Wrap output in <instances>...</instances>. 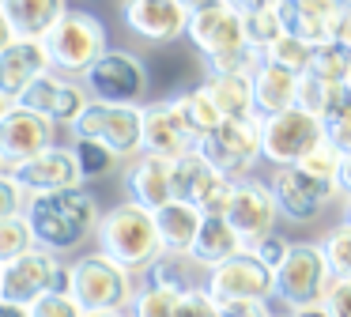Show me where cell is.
Listing matches in <instances>:
<instances>
[{
  "label": "cell",
  "instance_id": "46",
  "mask_svg": "<svg viewBox=\"0 0 351 317\" xmlns=\"http://www.w3.org/2000/svg\"><path fill=\"white\" fill-rule=\"evenodd\" d=\"M219 317H276V314L268 309V302L245 298V302H223V306H219Z\"/></svg>",
  "mask_w": 351,
  "mask_h": 317
},
{
  "label": "cell",
  "instance_id": "39",
  "mask_svg": "<svg viewBox=\"0 0 351 317\" xmlns=\"http://www.w3.org/2000/svg\"><path fill=\"white\" fill-rule=\"evenodd\" d=\"M340 163H343V151L332 148V143L325 140L321 148H313L298 166H302L306 174H313L317 181H328V185H336V178H340ZM336 189H340V185H336Z\"/></svg>",
  "mask_w": 351,
  "mask_h": 317
},
{
  "label": "cell",
  "instance_id": "57",
  "mask_svg": "<svg viewBox=\"0 0 351 317\" xmlns=\"http://www.w3.org/2000/svg\"><path fill=\"white\" fill-rule=\"evenodd\" d=\"M0 174H8V166H4V158H0Z\"/></svg>",
  "mask_w": 351,
  "mask_h": 317
},
{
  "label": "cell",
  "instance_id": "38",
  "mask_svg": "<svg viewBox=\"0 0 351 317\" xmlns=\"http://www.w3.org/2000/svg\"><path fill=\"white\" fill-rule=\"evenodd\" d=\"M280 34H287V30H283V19H280V8H276V4H268V8H261V12L245 15V38H250L253 49L265 53Z\"/></svg>",
  "mask_w": 351,
  "mask_h": 317
},
{
  "label": "cell",
  "instance_id": "19",
  "mask_svg": "<svg viewBox=\"0 0 351 317\" xmlns=\"http://www.w3.org/2000/svg\"><path fill=\"white\" fill-rule=\"evenodd\" d=\"M19 106H27V110L49 117L53 125H69L72 128L80 121V113L91 106V95H87L84 80H72V75H61V72H49V75H42V80L34 83L23 98H19Z\"/></svg>",
  "mask_w": 351,
  "mask_h": 317
},
{
  "label": "cell",
  "instance_id": "36",
  "mask_svg": "<svg viewBox=\"0 0 351 317\" xmlns=\"http://www.w3.org/2000/svg\"><path fill=\"white\" fill-rule=\"evenodd\" d=\"M310 72L317 75V80H325V83H348V75H351V53L343 49L340 42L317 45Z\"/></svg>",
  "mask_w": 351,
  "mask_h": 317
},
{
  "label": "cell",
  "instance_id": "60",
  "mask_svg": "<svg viewBox=\"0 0 351 317\" xmlns=\"http://www.w3.org/2000/svg\"><path fill=\"white\" fill-rule=\"evenodd\" d=\"M348 87H351V75H348Z\"/></svg>",
  "mask_w": 351,
  "mask_h": 317
},
{
  "label": "cell",
  "instance_id": "44",
  "mask_svg": "<svg viewBox=\"0 0 351 317\" xmlns=\"http://www.w3.org/2000/svg\"><path fill=\"white\" fill-rule=\"evenodd\" d=\"M291 246H295V242H287V238H283V234L280 231H276V234H268V238L265 242H257V246H253L250 249V253H257L261 257V261H265L268 264V268H280V264L283 261H287V253H291Z\"/></svg>",
  "mask_w": 351,
  "mask_h": 317
},
{
  "label": "cell",
  "instance_id": "41",
  "mask_svg": "<svg viewBox=\"0 0 351 317\" xmlns=\"http://www.w3.org/2000/svg\"><path fill=\"white\" fill-rule=\"evenodd\" d=\"M27 189L19 185L16 178H12V170L8 174H0V219H12V215H23L27 211Z\"/></svg>",
  "mask_w": 351,
  "mask_h": 317
},
{
  "label": "cell",
  "instance_id": "34",
  "mask_svg": "<svg viewBox=\"0 0 351 317\" xmlns=\"http://www.w3.org/2000/svg\"><path fill=\"white\" fill-rule=\"evenodd\" d=\"M34 246H38V242H34L27 211L23 215H12V219H0V264H12L16 257L31 253Z\"/></svg>",
  "mask_w": 351,
  "mask_h": 317
},
{
  "label": "cell",
  "instance_id": "48",
  "mask_svg": "<svg viewBox=\"0 0 351 317\" xmlns=\"http://www.w3.org/2000/svg\"><path fill=\"white\" fill-rule=\"evenodd\" d=\"M53 294H69L72 298V261H61L57 279H53Z\"/></svg>",
  "mask_w": 351,
  "mask_h": 317
},
{
  "label": "cell",
  "instance_id": "9",
  "mask_svg": "<svg viewBox=\"0 0 351 317\" xmlns=\"http://www.w3.org/2000/svg\"><path fill=\"white\" fill-rule=\"evenodd\" d=\"M321 143H325V121L298 110V106L272 113V117H261V148H265V158L276 170L280 166H298Z\"/></svg>",
  "mask_w": 351,
  "mask_h": 317
},
{
  "label": "cell",
  "instance_id": "43",
  "mask_svg": "<svg viewBox=\"0 0 351 317\" xmlns=\"http://www.w3.org/2000/svg\"><path fill=\"white\" fill-rule=\"evenodd\" d=\"M31 317H84V309L69 294H46L42 302L31 306Z\"/></svg>",
  "mask_w": 351,
  "mask_h": 317
},
{
  "label": "cell",
  "instance_id": "58",
  "mask_svg": "<svg viewBox=\"0 0 351 317\" xmlns=\"http://www.w3.org/2000/svg\"><path fill=\"white\" fill-rule=\"evenodd\" d=\"M276 317H291V314H276Z\"/></svg>",
  "mask_w": 351,
  "mask_h": 317
},
{
  "label": "cell",
  "instance_id": "23",
  "mask_svg": "<svg viewBox=\"0 0 351 317\" xmlns=\"http://www.w3.org/2000/svg\"><path fill=\"white\" fill-rule=\"evenodd\" d=\"M253 98H257V113H261V117L295 110V106H298V75L287 72V68H280V64L261 60V68L253 72Z\"/></svg>",
  "mask_w": 351,
  "mask_h": 317
},
{
  "label": "cell",
  "instance_id": "7",
  "mask_svg": "<svg viewBox=\"0 0 351 317\" xmlns=\"http://www.w3.org/2000/svg\"><path fill=\"white\" fill-rule=\"evenodd\" d=\"M84 87L95 102H110V106H144L152 75L147 64L129 49H110L91 64V72L84 75Z\"/></svg>",
  "mask_w": 351,
  "mask_h": 317
},
{
  "label": "cell",
  "instance_id": "52",
  "mask_svg": "<svg viewBox=\"0 0 351 317\" xmlns=\"http://www.w3.org/2000/svg\"><path fill=\"white\" fill-rule=\"evenodd\" d=\"M291 317H332L325 302H313V306H302V309H291Z\"/></svg>",
  "mask_w": 351,
  "mask_h": 317
},
{
  "label": "cell",
  "instance_id": "29",
  "mask_svg": "<svg viewBox=\"0 0 351 317\" xmlns=\"http://www.w3.org/2000/svg\"><path fill=\"white\" fill-rule=\"evenodd\" d=\"M219 178H223V174H215V166L208 163L200 151H193V155H185V158H178V163H174V200L200 208V200L212 193V185Z\"/></svg>",
  "mask_w": 351,
  "mask_h": 317
},
{
  "label": "cell",
  "instance_id": "28",
  "mask_svg": "<svg viewBox=\"0 0 351 317\" xmlns=\"http://www.w3.org/2000/svg\"><path fill=\"white\" fill-rule=\"evenodd\" d=\"M208 268L193 261V253H162L152 268L144 272V283L155 287H170V291H193V287H204Z\"/></svg>",
  "mask_w": 351,
  "mask_h": 317
},
{
  "label": "cell",
  "instance_id": "12",
  "mask_svg": "<svg viewBox=\"0 0 351 317\" xmlns=\"http://www.w3.org/2000/svg\"><path fill=\"white\" fill-rule=\"evenodd\" d=\"M57 143V125L42 113L27 110V106L12 102L0 117V158L8 170H16L19 163L42 155Z\"/></svg>",
  "mask_w": 351,
  "mask_h": 317
},
{
  "label": "cell",
  "instance_id": "16",
  "mask_svg": "<svg viewBox=\"0 0 351 317\" xmlns=\"http://www.w3.org/2000/svg\"><path fill=\"white\" fill-rule=\"evenodd\" d=\"M121 19L144 42L170 45L189 30V8L182 0H121Z\"/></svg>",
  "mask_w": 351,
  "mask_h": 317
},
{
  "label": "cell",
  "instance_id": "27",
  "mask_svg": "<svg viewBox=\"0 0 351 317\" xmlns=\"http://www.w3.org/2000/svg\"><path fill=\"white\" fill-rule=\"evenodd\" d=\"M204 87L212 91L215 106L223 110L227 121H250L261 117L257 98H253V75H230V72H208Z\"/></svg>",
  "mask_w": 351,
  "mask_h": 317
},
{
  "label": "cell",
  "instance_id": "25",
  "mask_svg": "<svg viewBox=\"0 0 351 317\" xmlns=\"http://www.w3.org/2000/svg\"><path fill=\"white\" fill-rule=\"evenodd\" d=\"M155 223H159L162 253H193V242L204 226V211L193 208V204L170 200L167 208L155 211Z\"/></svg>",
  "mask_w": 351,
  "mask_h": 317
},
{
  "label": "cell",
  "instance_id": "30",
  "mask_svg": "<svg viewBox=\"0 0 351 317\" xmlns=\"http://www.w3.org/2000/svg\"><path fill=\"white\" fill-rule=\"evenodd\" d=\"M174 110L182 113L185 128H189L197 140H204L208 132H215V128L227 121V117H223V110L215 106L212 91H208L204 83H197V87H189V91H182V95H174Z\"/></svg>",
  "mask_w": 351,
  "mask_h": 317
},
{
  "label": "cell",
  "instance_id": "32",
  "mask_svg": "<svg viewBox=\"0 0 351 317\" xmlns=\"http://www.w3.org/2000/svg\"><path fill=\"white\" fill-rule=\"evenodd\" d=\"M313 53H317V45H313V42L295 38V34H280L265 49V60H268V64L287 68V72H295V75H306V72H310V64H313Z\"/></svg>",
  "mask_w": 351,
  "mask_h": 317
},
{
  "label": "cell",
  "instance_id": "50",
  "mask_svg": "<svg viewBox=\"0 0 351 317\" xmlns=\"http://www.w3.org/2000/svg\"><path fill=\"white\" fill-rule=\"evenodd\" d=\"M336 185H340V196L351 200V151L343 155V163H340V178H336Z\"/></svg>",
  "mask_w": 351,
  "mask_h": 317
},
{
  "label": "cell",
  "instance_id": "53",
  "mask_svg": "<svg viewBox=\"0 0 351 317\" xmlns=\"http://www.w3.org/2000/svg\"><path fill=\"white\" fill-rule=\"evenodd\" d=\"M0 317H31L27 306H16V302H4L0 298Z\"/></svg>",
  "mask_w": 351,
  "mask_h": 317
},
{
  "label": "cell",
  "instance_id": "5",
  "mask_svg": "<svg viewBox=\"0 0 351 317\" xmlns=\"http://www.w3.org/2000/svg\"><path fill=\"white\" fill-rule=\"evenodd\" d=\"M332 283H336V276L328 268V257L321 249V242H295L287 261L276 268V294L272 298L291 314V309L325 302Z\"/></svg>",
  "mask_w": 351,
  "mask_h": 317
},
{
  "label": "cell",
  "instance_id": "35",
  "mask_svg": "<svg viewBox=\"0 0 351 317\" xmlns=\"http://www.w3.org/2000/svg\"><path fill=\"white\" fill-rule=\"evenodd\" d=\"M72 151H76V163H80V170H84L87 181L106 178V174H114L117 163H121V158L99 140H72Z\"/></svg>",
  "mask_w": 351,
  "mask_h": 317
},
{
  "label": "cell",
  "instance_id": "24",
  "mask_svg": "<svg viewBox=\"0 0 351 317\" xmlns=\"http://www.w3.org/2000/svg\"><path fill=\"white\" fill-rule=\"evenodd\" d=\"M16 38H46L69 12V0H0Z\"/></svg>",
  "mask_w": 351,
  "mask_h": 317
},
{
  "label": "cell",
  "instance_id": "54",
  "mask_svg": "<svg viewBox=\"0 0 351 317\" xmlns=\"http://www.w3.org/2000/svg\"><path fill=\"white\" fill-rule=\"evenodd\" d=\"M84 317H129V314H84Z\"/></svg>",
  "mask_w": 351,
  "mask_h": 317
},
{
  "label": "cell",
  "instance_id": "47",
  "mask_svg": "<svg viewBox=\"0 0 351 317\" xmlns=\"http://www.w3.org/2000/svg\"><path fill=\"white\" fill-rule=\"evenodd\" d=\"M332 42H340L351 53V0H340L332 15Z\"/></svg>",
  "mask_w": 351,
  "mask_h": 317
},
{
  "label": "cell",
  "instance_id": "13",
  "mask_svg": "<svg viewBox=\"0 0 351 317\" xmlns=\"http://www.w3.org/2000/svg\"><path fill=\"white\" fill-rule=\"evenodd\" d=\"M197 53L208 60H219L230 57V53H242L250 45L245 38V19L227 4H212V8H200V12H189V30H185Z\"/></svg>",
  "mask_w": 351,
  "mask_h": 317
},
{
  "label": "cell",
  "instance_id": "26",
  "mask_svg": "<svg viewBox=\"0 0 351 317\" xmlns=\"http://www.w3.org/2000/svg\"><path fill=\"white\" fill-rule=\"evenodd\" d=\"M238 253H245V242L227 223V215H204V226H200L197 242H193V261L204 264V268H215V264L230 261Z\"/></svg>",
  "mask_w": 351,
  "mask_h": 317
},
{
  "label": "cell",
  "instance_id": "45",
  "mask_svg": "<svg viewBox=\"0 0 351 317\" xmlns=\"http://www.w3.org/2000/svg\"><path fill=\"white\" fill-rule=\"evenodd\" d=\"M325 306L332 317H351V279H336L325 294Z\"/></svg>",
  "mask_w": 351,
  "mask_h": 317
},
{
  "label": "cell",
  "instance_id": "4",
  "mask_svg": "<svg viewBox=\"0 0 351 317\" xmlns=\"http://www.w3.org/2000/svg\"><path fill=\"white\" fill-rule=\"evenodd\" d=\"M42 42H46V53H49V60H53V72L72 75V80H84L95 60H99L102 53H110L102 19L91 12H84V8H69V12L61 15V23H57Z\"/></svg>",
  "mask_w": 351,
  "mask_h": 317
},
{
  "label": "cell",
  "instance_id": "2",
  "mask_svg": "<svg viewBox=\"0 0 351 317\" xmlns=\"http://www.w3.org/2000/svg\"><path fill=\"white\" fill-rule=\"evenodd\" d=\"M99 249L117 261L121 268H129L132 276H144L155 261L162 257V238H159V223L155 211H147L144 204L125 200L102 215V226L95 234Z\"/></svg>",
  "mask_w": 351,
  "mask_h": 317
},
{
  "label": "cell",
  "instance_id": "6",
  "mask_svg": "<svg viewBox=\"0 0 351 317\" xmlns=\"http://www.w3.org/2000/svg\"><path fill=\"white\" fill-rule=\"evenodd\" d=\"M76 140H99L114 151L117 158H140L144 155V106H110L95 102L80 113L72 125Z\"/></svg>",
  "mask_w": 351,
  "mask_h": 317
},
{
  "label": "cell",
  "instance_id": "49",
  "mask_svg": "<svg viewBox=\"0 0 351 317\" xmlns=\"http://www.w3.org/2000/svg\"><path fill=\"white\" fill-rule=\"evenodd\" d=\"M223 4H227V8H234V12L245 19V15H253V12H261V8L276 4V0H223Z\"/></svg>",
  "mask_w": 351,
  "mask_h": 317
},
{
  "label": "cell",
  "instance_id": "40",
  "mask_svg": "<svg viewBox=\"0 0 351 317\" xmlns=\"http://www.w3.org/2000/svg\"><path fill=\"white\" fill-rule=\"evenodd\" d=\"M332 87H336V83H325V80H317L313 72L298 75V110L313 113V117H325V110H328V98H332Z\"/></svg>",
  "mask_w": 351,
  "mask_h": 317
},
{
  "label": "cell",
  "instance_id": "17",
  "mask_svg": "<svg viewBox=\"0 0 351 317\" xmlns=\"http://www.w3.org/2000/svg\"><path fill=\"white\" fill-rule=\"evenodd\" d=\"M12 178L27 189V196H42V193H64V189H84V170L76 163V151L53 143L49 151L27 158L12 170Z\"/></svg>",
  "mask_w": 351,
  "mask_h": 317
},
{
  "label": "cell",
  "instance_id": "1",
  "mask_svg": "<svg viewBox=\"0 0 351 317\" xmlns=\"http://www.w3.org/2000/svg\"><path fill=\"white\" fill-rule=\"evenodd\" d=\"M102 204L91 189H64V193H42L27 200V219H31L34 242L49 253H72L87 238H95L102 226Z\"/></svg>",
  "mask_w": 351,
  "mask_h": 317
},
{
  "label": "cell",
  "instance_id": "55",
  "mask_svg": "<svg viewBox=\"0 0 351 317\" xmlns=\"http://www.w3.org/2000/svg\"><path fill=\"white\" fill-rule=\"evenodd\" d=\"M343 219H348V223H351V200L343 204Z\"/></svg>",
  "mask_w": 351,
  "mask_h": 317
},
{
  "label": "cell",
  "instance_id": "15",
  "mask_svg": "<svg viewBox=\"0 0 351 317\" xmlns=\"http://www.w3.org/2000/svg\"><path fill=\"white\" fill-rule=\"evenodd\" d=\"M227 223L242 234L245 249H253L257 242H265L268 234H276L280 223V208H276V196L268 189V181L245 178L234 185V200L227 208Z\"/></svg>",
  "mask_w": 351,
  "mask_h": 317
},
{
  "label": "cell",
  "instance_id": "18",
  "mask_svg": "<svg viewBox=\"0 0 351 317\" xmlns=\"http://www.w3.org/2000/svg\"><path fill=\"white\" fill-rule=\"evenodd\" d=\"M200 140L185 128L182 113L174 110V98H155L144 102V155H159L167 163L193 155Z\"/></svg>",
  "mask_w": 351,
  "mask_h": 317
},
{
  "label": "cell",
  "instance_id": "51",
  "mask_svg": "<svg viewBox=\"0 0 351 317\" xmlns=\"http://www.w3.org/2000/svg\"><path fill=\"white\" fill-rule=\"evenodd\" d=\"M16 42V30H12V23H8V15H4V8H0V53L8 49V45Z\"/></svg>",
  "mask_w": 351,
  "mask_h": 317
},
{
  "label": "cell",
  "instance_id": "59",
  "mask_svg": "<svg viewBox=\"0 0 351 317\" xmlns=\"http://www.w3.org/2000/svg\"><path fill=\"white\" fill-rule=\"evenodd\" d=\"M0 276H4V264H0Z\"/></svg>",
  "mask_w": 351,
  "mask_h": 317
},
{
  "label": "cell",
  "instance_id": "11",
  "mask_svg": "<svg viewBox=\"0 0 351 317\" xmlns=\"http://www.w3.org/2000/svg\"><path fill=\"white\" fill-rule=\"evenodd\" d=\"M268 189H272V196H276L280 215L287 219V223H298V226L313 223V219L340 196L336 185L317 181L313 174H306L302 166H280V170L272 174V181H268Z\"/></svg>",
  "mask_w": 351,
  "mask_h": 317
},
{
  "label": "cell",
  "instance_id": "22",
  "mask_svg": "<svg viewBox=\"0 0 351 317\" xmlns=\"http://www.w3.org/2000/svg\"><path fill=\"white\" fill-rule=\"evenodd\" d=\"M340 0H276L283 30L295 38H306L313 45L332 42V15Z\"/></svg>",
  "mask_w": 351,
  "mask_h": 317
},
{
  "label": "cell",
  "instance_id": "14",
  "mask_svg": "<svg viewBox=\"0 0 351 317\" xmlns=\"http://www.w3.org/2000/svg\"><path fill=\"white\" fill-rule=\"evenodd\" d=\"M57 268H61V257L49 253V249H42V246H34L31 253L16 257L12 264H4V276H0V298L31 309L34 302H42L46 294H53Z\"/></svg>",
  "mask_w": 351,
  "mask_h": 317
},
{
  "label": "cell",
  "instance_id": "56",
  "mask_svg": "<svg viewBox=\"0 0 351 317\" xmlns=\"http://www.w3.org/2000/svg\"><path fill=\"white\" fill-rule=\"evenodd\" d=\"M8 106H12L8 98H0V117H4V110H8Z\"/></svg>",
  "mask_w": 351,
  "mask_h": 317
},
{
  "label": "cell",
  "instance_id": "21",
  "mask_svg": "<svg viewBox=\"0 0 351 317\" xmlns=\"http://www.w3.org/2000/svg\"><path fill=\"white\" fill-rule=\"evenodd\" d=\"M125 193L129 200L144 204L147 211H159L174 200V163L159 155H140L125 170Z\"/></svg>",
  "mask_w": 351,
  "mask_h": 317
},
{
  "label": "cell",
  "instance_id": "8",
  "mask_svg": "<svg viewBox=\"0 0 351 317\" xmlns=\"http://www.w3.org/2000/svg\"><path fill=\"white\" fill-rule=\"evenodd\" d=\"M200 155L215 166V174L230 181H245L253 178V166L265 158V148H261V117L250 121H223L215 132H208L200 140Z\"/></svg>",
  "mask_w": 351,
  "mask_h": 317
},
{
  "label": "cell",
  "instance_id": "3",
  "mask_svg": "<svg viewBox=\"0 0 351 317\" xmlns=\"http://www.w3.org/2000/svg\"><path fill=\"white\" fill-rule=\"evenodd\" d=\"M132 294V272L110 261L102 249L72 261V298L84 314H129Z\"/></svg>",
  "mask_w": 351,
  "mask_h": 317
},
{
  "label": "cell",
  "instance_id": "10",
  "mask_svg": "<svg viewBox=\"0 0 351 317\" xmlns=\"http://www.w3.org/2000/svg\"><path fill=\"white\" fill-rule=\"evenodd\" d=\"M204 287L219 306L223 302H245V298L268 302L276 294V272L268 268L257 253L245 249V253H238V257H230V261L208 268Z\"/></svg>",
  "mask_w": 351,
  "mask_h": 317
},
{
  "label": "cell",
  "instance_id": "20",
  "mask_svg": "<svg viewBox=\"0 0 351 317\" xmlns=\"http://www.w3.org/2000/svg\"><path fill=\"white\" fill-rule=\"evenodd\" d=\"M53 72V60L46 53V42L38 38H16L0 53V98L19 102L42 75Z\"/></svg>",
  "mask_w": 351,
  "mask_h": 317
},
{
  "label": "cell",
  "instance_id": "31",
  "mask_svg": "<svg viewBox=\"0 0 351 317\" xmlns=\"http://www.w3.org/2000/svg\"><path fill=\"white\" fill-rule=\"evenodd\" d=\"M321 121H325V140L348 155L351 151V87L348 83L332 87V98H328V110Z\"/></svg>",
  "mask_w": 351,
  "mask_h": 317
},
{
  "label": "cell",
  "instance_id": "42",
  "mask_svg": "<svg viewBox=\"0 0 351 317\" xmlns=\"http://www.w3.org/2000/svg\"><path fill=\"white\" fill-rule=\"evenodd\" d=\"M174 317H219V302L208 294V287H193V291L182 294Z\"/></svg>",
  "mask_w": 351,
  "mask_h": 317
},
{
  "label": "cell",
  "instance_id": "37",
  "mask_svg": "<svg viewBox=\"0 0 351 317\" xmlns=\"http://www.w3.org/2000/svg\"><path fill=\"white\" fill-rule=\"evenodd\" d=\"M321 249L328 257V268H332L336 279H351V223H336L332 231L321 238Z\"/></svg>",
  "mask_w": 351,
  "mask_h": 317
},
{
  "label": "cell",
  "instance_id": "33",
  "mask_svg": "<svg viewBox=\"0 0 351 317\" xmlns=\"http://www.w3.org/2000/svg\"><path fill=\"white\" fill-rule=\"evenodd\" d=\"M182 291H170V287H155V283H140L132 294V309L129 317H174Z\"/></svg>",
  "mask_w": 351,
  "mask_h": 317
}]
</instances>
